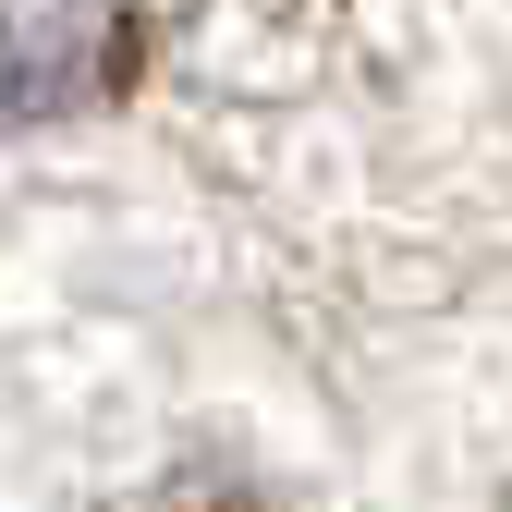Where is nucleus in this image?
I'll use <instances>...</instances> for the list:
<instances>
[{
  "label": "nucleus",
  "instance_id": "obj_1",
  "mask_svg": "<svg viewBox=\"0 0 512 512\" xmlns=\"http://www.w3.org/2000/svg\"><path fill=\"white\" fill-rule=\"evenodd\" d=\"M135 13H86V0H0V135L98 110L135 74Z\"/></svg>",
  "mask_w": 512,
  "mask_h": 512
}]
</instances>
